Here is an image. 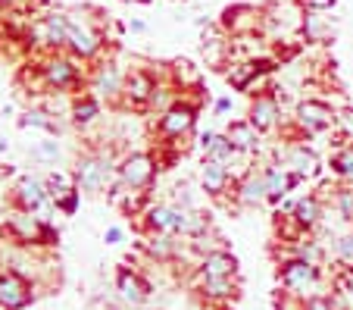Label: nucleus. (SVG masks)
Masks as SVG:
<instances>
[{
    "label": "nucleus",
    "mask_w": 353,
    "mask_h": 310,
    "mask_svg": "<svg viewBox=\"0 0 353 310\" xmlns=\"http://www.w3.org/2000/svg\"><path fill=\"white\" fill-rule=\"evenodd\" d=\"M279 282L281 289L294 291L300 298H313L322 295V282H319V267L313 260H303V257H291L279 267Z\"/></svg>",
    "instance_id": "obj_1"
},
{
    "label": "nucleus",
    "mask_w": 353,
    "mask_h": 310,
    "mask_svg": "<svg viewBox=\"0 0 353 310\" xmlns=\"http://www.w3.org/2000/svg\"><path fill=\"white\" fill-rule=\"evenodd\" d=\"M338 113L328 107L325 101H300L297 104V126L307 132V135H319L325 128L334 126Z\"/></svg>",
    "instance_id": "obj_2"
},
{
    "label": "nucleus",
    "mask_w": 353,
    "mask_h": 310,
    "mask_svg": "<svg viewBox=\"0 0 353 310\" xmlns=\"http://www.w3.org/2000/svg\"><path fill=\"white\" fill-rule=\"evenodd\" d=\"M154 173H157V163L150 154H132V157H125V163L119 166L122 182H125L128 188H147V185L154 182Z\"/></svg>",
    "instance_id": "obj_3"
},
{
    "label": "nucleus",
    "mask_w": 353,
    "mask_h": 310,
    "mask_svg": "<svg viewBox=\"0 0 353 310\" xmlns=\"http://www.w3.org/2000/svg\"><path fill=\"white\" fill-rule=\"evenodd\" d=\"M110 179V160L103 157H81L79 160V169H75V182H79V191H100L103 182Z\"/></svg>",
    "instance_id": "obj_4"
},
{
    "label": "nucleus",
    "mask_w": 353,
    "mask_h": 310,
    "mask_svg": "<svg viewBox=\"0 0 353 310\" xmlns=\"http://www.w3.org/2000/svg\"><path fill=\"white\" fill-rule=\"evenodd\" d=\"M28 301H32V285L19 273H3L0 276V307L22 310Z\"/></svg>",
    "instance_id": "obj_5"
},
{
    "label": "nucleus",
    "mask_w": 353,
    "mask_h": 310,
    "mask_svg": "<svg viewBox=\"0 0 353 310\" xmlns=\"http://www.w3.org/2000/svg\"><path fill=\"white\" fill-rule=\"evenodd\" d=\"M194 119H197V110L191 104H175L160 116V132L166 138H181L185 132L194 128Z\"/></svg>",
    "instance_id": "obj_6"
},
{
    "label": "nucleus",
    "mask_w": 353,
    "mask_h": 310,
    "mask_svg": "<svg viewBox=\"0 0 353 310\" xmlns=\"http://www.w3.org/2000/svg\"><path fill=\"white\" fill-rule=\"evenodd\" d=\"M69 28H72L69 16L50 13V16H44V19H41L38 26L32 28V32L41 38V44H50V48H63V44L69 41Z\"/></svg>",
    "instance_id": "obj_7"
},
{
    "label": "nucleus",
    "mask_w": 353,
    "mask_h": 310,
    "mask_svg": "<svg viewBox=\"0 0 353 310\" xmlns=\"http://www.w3.org/2000/svg\"><path fill=\"white\" fill-rule=\"evenodd\" d=\"M228 182H232V173H228V163H219V160H210V157H203V166H200V185H203V191L213 197L225 195Z\"/></svg>",
    "instance_id": "obj_8"
},
{
    "label": "nucleus",
    "mask_w": 353,
    "mask_h": 310,
    "mask_svg": "<svg viewBox=\"0 0 353 310\" xmlns=\"http://www.w3.org/2000/svg\"><path fill=\"white\" fill-rule=\"evenodd\" d=\"M247 116H250V122H254L256 132H269V128H275V122H279V97H275L272 91L256 95Z\"/></svg>",
    "instance_id": "obj_9"
},
{
    "label": "nucleus",
    "mask_w": 353,
    "mask_h": 310,
    "mask_svg": "<svg viewBox=\"0 0 353 310\" xmlns=\"http://www.w3.org/2000/svg\"><path fill=\"white\" fill-rule=\"evenodd\" d=\"M263 179H266V191H269V201L272 204H281V197H285L294 185L303 182L297 173H291V169H285V166H266L263 169Z\"/></svg>",
    "instance_id": "obj_10"
},
{
    "label": "nucleus",
    "mask_w": 353,
    "mask_h": 310,
    "mask_svg": "<svg viewBox=\"0 0 353 310\" xmlns=\"http://www.w3.org/2000/svg\"><path fill=\"white\" fill-rule=\"evenodd\" d=\"M322 216H325V207H322V201L316 195H307V197H300V201H294L291 220L297 223V229L313 232L316 226L322 223Z\"/></svg>",
    "instance_id": "obj_11"
},
{
    "label": "nucleus",
    "mask_w": 353,
    "mask_h": 310,
    "mask_svg": "<svg viewBox=\"0 0 353 310\" xmlns=\"http://www.w3.org/2000/svg\"><path fill=\"white\" fill-rule=\"evenodd\" d=\"M47 185L41 182V179H32V175H26V179H19V185H16V191H13V197H16V204H19L22 210H38L41 204L47 201Z\"/></svg>",
    "instance_id": "obj_12"
},
{
    "label": "nucleus",
    "mask_w": 353,
    "mask_h": 310,
    "mask_svg": "<svg viewBox=\"0 0 353 310\" xmlns=\"http://www.w3.org/2000/svg\"><path fill=\"white\" fill-rule=\"evenodd\" d=\"M222 26L232 32H254L260 26V10H254L250 3H234L222 13Z\"/></svg>",
    "instance_id": "obj_13"
},
{
    "label": "nucleus",
    "mask_w": 353,
    "mask_h": 310,
    "mask_svg": "<svg viewBox=\"0 0 353 310\" xmlns=\"http://www.w3.org/2000/svg\"><path fill=\"white\" fill-rule=\"evenodd\" d=\"M285 163L291 173L300 175V179H313V175L319 173V157H316L307 144H294V148L285 154Z\"/></svg>",
    "instance_id": "obj_14"
},
{
    "label": "nucleus",
    "mask_w": 353,
    "mask_h": 310,
    "mask_svg": "<svg viewBox=\"0 0 353 310\" xmlns=\"http://www.w3.org/2000/svg\"><path fill=\"white\" fill-rule=\"evenodd\" d=\"M66 48L72 50L75 57H94L100 50V35H94L88 26H79V22H72V28H69V41Z\"/></svg>",
    "instance_id": "obj_15"
},
{
    "label": "nucleus",
    "mask_w": 353,
    "mask_h": 310,
    "mask_svg": "<svg viewBox=\"0 0 353 310\" xmlns=\"http://www.w3.org/2000/svg\"><path fill=\"white\" fill-rule=\"evenodd\" d=\"M116 289H119V295L125 298L128 304H144L147 298H150V285L132 270H122L119 276H116Z\"/></svg>",
    "instance_id": "obj_16"
},
{
    "label": "nucleus",
    "mask_w": 353,
    "mask_h": 310,
    "mask_svg": "<svg viewBox=\"0 0 353 310\" xmlns=\"http://www.w3.org/2000/svg\"><path fill=\"white\" fill-rule=\"evenodd\" d=\"M238 273V257L228 251H210L200 263V276H234Z\"/></svg>",
    "instance_id": "obj_17"
},
{
    "label": "nucleus",
    "mask_w": 353,
    "mask_h": 310,
    "mask_svg": "<svg viewBox=\"0 0 353 310\" xmlns=\"http://www.w3.org/2000/svg\"><path fill=\"white\" fill-rule=\"evenodd\" d=\"M228 142L234 144V151H244V154H250V151H256V135H260V132H256L254 128V122L250 119H238V122H232V126H228Z\"/></svg>",
    "instance_id": "obj_18"
},
{
    "label": "nucleus",
    "mask_w": 353,
    "mask_h": 310,
    "mask_svg": "<svg viewBox=\"0 0 353 310\" xmlns=\"http://www.w3.org/2000/svg\"><path fill=\"white\" fill-rule=\"evenodd\" d=\"M200 148H203V157L219 160V163H232V157L238 154V151H234V144L228 142V135H213V132L200 135Z\"/></svg>",
    "instance_id": "obj_19"
},
{
    "label": "nucleus",
    "mask_w": 353,
    "mask_h": 310,
    "mask_svg": "<svg viewBox=\"0 0 353 310\" xmlns=\"http://www.w3.org/2000/svg\"><path fill=\"white\" fill-rule=\"evenodd\" d=\"M238 201L247 204V207H254V204L260 201H269V191H266V179H263V173H250L244 179V182L238 185Z\"/></svg>",
    "instance_id": "obj_20"
},
{
    "label": "nucleus",
    "mask_w": 353,
    "mask_h": 310,
    "mask_svg": "<svg viewBox=\"0 0 353 310\" xmlns=\"http://www.w3.org/2000/svg\"><path fill=\"white\" fill-rule=\"evenodd\" d=\"M75 66L69 60H63V57H54V60H47L44 63V79L47 85H57V88H66L75 81Z\"/></svg>",
    "instance_id": "obj_21"
},
{
    "label": "nucleus",
    "mask_w": 353,
    "mask_h": 310,
    "mask_svg": "<svg viewBox=\"0 0 353 310\" xmlns=\"http://www.w3.org/2000/svg\"><path fill=\"white\" fill-rule=\"evenodd\" d=\"M125 91H128V97H132V104H144V101H150V97H154L157 85H154V79H150V75L134 72L132 79L125 81Z\"/></svg>",
    "instance_id": "obj_22"
},
{
    "label": "nucleus",
    "mask_w": 353,
    "mask_h": 310,
    "mask_svg": "<svg viewBox=\"0 0 353 310\" xmlns=\"http://www.w3.org/2000/svg\"><path fill=\"white\" fill-rule=\"evenodd\" d=\"M94 91H100V95H116V91H122V72L116 66H103L97 72V79H94Z\"/></svg>",
    "instance_id": "obj_23"
},
{
    "label": "nucleus",
    "mask_w": 353,
    "mask_h": 310,
    "mask_svg": "<svg viewBox=\"0 0 353 310\" xmlns=\"http://www.w3.org/2000/svg\"><path fill=\"white\" fill-rule=\"evenodd\" d=\"M256 79H260V72L254 69V63H241V66H232V72H228V81H232L234 91H247L250 81Z\"/></svg>",
    "instance_id": "obj_24"
},
{
    "label": "nucleus",
    "mask_w": 353,
    "mask_h": 310,
    "mask_svg": "<svg viewBox=\"0 0 353 310\" xmlns=\"http://www.w3.org/2000/svg\"><path fill=\"white\" fill-rule=\"evenodd\" d=\"M332 173L334 175H341V179H353V144H347V148H341V151H334L332 154Z\"/></svg>",
    "instance_id": "obj_25"
},
{
    "label": "nucleus",
    "mask_w": 353,
    "mask_h": 310,
    "mask_svg": "<svg viewBox=\"0 0 353 310\" xmlns=\"http://www.w3.org/2000/svg\"><path fill=\"white\" fill-rule=\"evenodd\" d=\"M203 291H207L210 298H228V295H234L232 276H203Z\"/></svg>",
    "instance_id": "obj_26"
},
{
    "label": "nucleus",
    "mask_w": 353,
    "mask_h": 310,
    "mask_svg": "<svg viewBox=\"0 0 353 310\" xmlns=\"http://www.w3.org/2000/svg\"><path fill=\"white\" fill-rule=\"evenodd\" d=\"M334 207H338L341 220L353 223V185H341V188L334 191Z\"/></svg>",
    "instance_id": "obj_27"
},
{
    "label": "nucleus",
    "mask_w": 353,
    "mask_h": 310,
    "mask_svg": "<svg viewBox=\"0 0 353 310\" xmlns=\"http://www.w3.org/2000/svg\"><path fill=\"white\" fill-rule=\"evenodd\" d=\"M147 251H150L154 257H172L175 254V238L166 235V232H157V238H150Z\"/></svg>",
    "instance_id": "obj_28"
},
{
    "label": "nucleus",
    "mask_w": 353,
    "mask_h": 310,
    "mask_svg": "<svg viewBox=\"0 0 353 310\" xmlns=\"http://www.w3.org/2000/svg\"><path fill=\"white\" fill-rule=\"evenodd\" d=\"M97 113H100V104L94 101V97H85V101L75 104V122H79V126L81 122H91Z\"/></svg>",
    "instance_id": "obj_29"
},
{
    "label": "nucleus",
    "mask_w": 353,
    "mask_h": 310,
    "mask_svg": "<svg viewBox=\"0 0 353 310\" xmlns=\"http://www.w3.org/2000/svg\"><path fill=\"white\" fill-rule=\"evenodd\" d=\"M334 254H338L341 263H353V232H344L334 242Z\"/></svg>",
    "instance_id": "obj_30"
},
{
    "label": "nucleus",
    "mask_w": 353,
    "mask_h": 310,
    "mask_svg": "<svg viewBox=\"0 0 353 310\" xmlns=\"http://www.w3.org/2000/svg\"><path fill=\"white\" fill-rule=\"evenodd\" d=\"M19 126H34V128H47V132H57V126L50 119H47V113H41V110H32V113H26L19 119Z\"/></svg>",
    "instance_id": "obj_31"
},
{
    "label": "nucleus",
    "mask_w": 353,
    "mask_h": 310,
    "mask_svg": "<svg viewBox=\"0 0 353 310\" xmlns=\"http://www.w3.org/2000/svg\"><path fill=\"white\" fill-rule=\"evenodd\" d=\"M334 126L341 128V135H344L347 142H353V107L338 110V119H334Z\"/></svg>",
    "instance_id": "obj_32"
},
{
    "label": "nucleus",
    "mask_w": 353,
    "mask_h": 310,
    "mask_svg": "<svg viewBox=\"0 0 353 310\" xmlns=\"http://www.w3.org/2000/svg\"><path fill=\"white\" fill-rule=\"evenodd\" d=\"M300 3H303L307 13H328V10H334L338 0H300Z\"/></svg>",
    "instance_id": "obj_33"
},
{
    "label": "nucleus",
    "mask_w": 353,
    "mask_h": 310,
    "mask_svg": "<svg viewBox=\"0 0 353 310\" xmlns=\"http://www.w3.org/2000/svg\"><path fill=\"white\" fill-rule=\"evenodd\" d=\"M307 310H338V307H334V301L328 295H313L307 298Z\"/></svg>",
    "instance_id": "obj_34"
},
{
    "label": "nucleus",
    "mask_w": 353,
    "mask_h": 310,
    "mask_svg": "<svg viewBox=\"0 0 353 310\" xmlns=\"http://www.w3.org/2000/svg\"><path fill=\"white\" fill-rule=\"evenodd\" d=\"M60 154V148H57V142H44L38 148V157H44V160H54V157Z\"/></svg>",
    "instance_id": "obj_35"
},
{
    "label": "nucleus",
    "mask_w": 353,
    "mask_h": 310,
    "mask_svg": "<svg viewBox=\"0 0 353 310\" xmlns=\"http://www.w3.org/2000/svg\"><path fill=\"white\" fill-rule=\"evenodd\" d=\"M119 238H122V229H116V226L113 229H107V244H116Z\"/></svg>",
    "instance_id": "obj_36"
},
{
    "label": "nucleus",
    "mask_w": 353,
    "mask_h": 310,
    "mask_svg": "<svg viewBox=\"0 0 353 310\" xmlns=\"http://www.w3.org/2000/svg\"><path fill=\"white\" fill-rule=\"evenodd\" d=\"M228 110H232V101H228V97H222V101L216 104V113H228Z\"/></svg>",
    "instance_id": "obj_37"
},
{
    "label": "nucleus",
    "mask_w": 353,
    "mask_h": 310,
    "mask_svg": "<svg viewBox=\"0 0 353 310\" xmlns=\"http://www.w3.org/2000/svg\"><path fill=\"white\" fill-rule=\"evenodd\" d=\"M125 3H150V0H125Z\"/></svg>",
    "instance_id": "obj_38"
}]
</instances>
